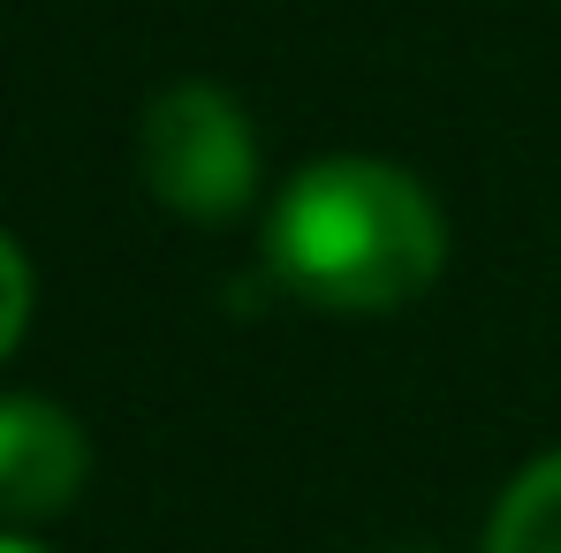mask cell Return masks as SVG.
I'll list each match as a JSON object with an SVG mask.
<instances>
[{"instance_id": "obj_1", "label": "cell", "mask_w": 561, "mask_h": 553, "mask_svg": "<svg viewBox=\"0 0 561 553\" xmlns=\"http://www.w3.org/2000/svg\"><path fill=\"white\" fill-rule=\"evenodd\" d=\"M266 266L274 280L334 319L410 311L448 266V212L440 197L394 160L334 152L296 168L266 212Z\"/></svg>"}, {"instance_id": "obj_2", "label": "cell", "mask_w": 561, "mask_h": 553, "mask_svg": "<svg viewBox=\"0 0 561 553\" xmlns=\"http://www.w3.org/2000/svg\"><path fill=\"white\" fill-rule=\"evenodd\" d=\"M137 175L175 220H197V228H220V220L251 212L259 137H251L243 99L205 84V77L152 92L145 122H137Z\"/></svg>"}, {"instance_id": "obj_3", "label": "cell", "mask_w": 561, "mask_h": 553, "mask_svg": "<svg viewBox=\"0 0 561 553\" xmlns=\"http://www.w3.org/2000/svg\"><path fill=\"white\" fill-rule=\"evenodd\" d=\"M92 477L84 425L46 394H0V523H54Z\"/></svg>"}, {"instance_id": "obj_4", "label": "cell", "mask_w": 561, "mask_h": 553, "mask_svg": "<svg viewBox=\"0 0 561 553\" xmlns=\"http://www.w3.org/2000/svg\"><path fill=\"white\" fill-rule=\"evenodd\" d=\"M478 553H561V448L508 477V493L485 516Z\"/></svg>"}, {"instance_id": "obj_5", "label": "cell", "mask_w": 561, "mask_h": 553, "mask_svg": "<svg viewBox=\"0 0 561 553\" xmlns=\"http://www.w3.org/2000/svg\"><path fill=\"white\" fill-rule=\"evenodd\" d=\"M31 303H38L31 258H23V243L0 228V365H8V357H15V342H23V326H31Z\"/></svg>"}, {"instance_id": "obj_6", "label": "cell", "mask_w": 561, "mask_h": 553, "mask_svg": "<svg viewBox=\"0 0 561 553\" xmlns=\"http://www.w3.org/2000/svg\"><path fill=\"white\" fill-rule=\"evenodd\" d=\"M0 553H46L38 539H23V531H0Z\"/></svg>"}, {"instance_id": "obj_7", "label": "cell", "mask_w": 561, "mask_h": 553, "mask_svg": "<svg viewBox=\"0 0 561 553\" xmlns=\"http://www.w3.org/2000/svg\"><path fill=\"white\" fill-rule=\"evenodd\" d=\"M387 553H425V546H387Z\"/></svg>"}]
</instances>
